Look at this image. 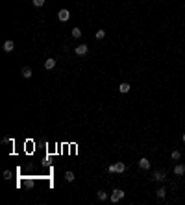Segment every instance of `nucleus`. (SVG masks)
Wrapping results in <instances>:
<instances>
[{"mask_svg": "<svg viewBox=\"0 0 185 205\" xmlns=\"http://www.w3.org/2000/svg\"><path fill=\"white\" fill-rule=\"evenodd\" d=\"M107 170H109L111 174H122V172L126 170V165H124V163H115V165H111Z\"/></svg>", "mask_w": 185, "mask_h": 205, "instance_id": "1", "label": "nucleus"}, {"mask_svg": "<svg viewBox=\"0 0 185 205\" xmlns=\"http://www.w3.org/2000/svg\"><path fill=\"white\" fill-rule=\"evenodd\" d=\"M122 198H124V190H120V189H115L113 192H111V196H109V200H111L113 203H117V201H120Z\"/></svg>", "mask_w": 185, "mask_h": 205, "instance_id": "2", "label": "nucleus"}, {"mask_svg": "<svg viewBox=\"0 0 185 205\" xmlns=\"http://www.w3.org/2000/svg\"><path fill=\"white\" fill-rule=\"evenodd\" d=\"M58 19L61 20V22H67V20L71 19V11H68V9H59V13H58Z\"/></svg>", "mask_w": 185, "mask_h": 205, "instance_id": "3", "label": "nucleus"}, {"mask_svg": "<svg viewBox=\"0 0 185 205\" xmlns=\"http://www.w3.org/2000/svg\"><path fill=\"white\" fill-rule=\"evenodd\" d=\"M87 52H89L87 44H80V46H76V56H85Z\"/></svg>", "mask_w": 185, "mask_h": 205, "instance_id": "4", "label": "nucleus"}, {"mask_svg": "<svg viewBox=\"0 0 185 205\" xmlns=\"http://www.w3.org/2000/svg\"><path fill=\"white\" fill-rule=\"evenodd\" d=\"M20 74H22V78L30 80L32 78V68L30 67H22V68H20Z\"/></svg>", "mask_w": 185, "mask_h": 205, "instance_id": "5", "label": "nucleus"}, {"mask_svg": "<svg viewBox=\"0 0 185 205\" xmlns=\"http://www.w3.org/2000/svg\"><path fill=\"white\" fill-rule=\"evenodd\" d=\"M152 177H154L155 181H165V172H163V170H155Z\"/></svg>", "mask_w": 185, "mask_h": 205, "instance_id": "6", "label": "nucleus"}, {"mask_svg": "<svg viewBox=\"0 0 185 205\" xmlns=\"http://www.w3.org/2000/svg\"><path fill=\"white\" fill-rule=\"evenodd\" d=\"M139 166H141L143 170H148V168H150V161L146 159V157H141V159H139Z\"/></svg>", "mask_w": 185, "mask_h": 205, "instance_id": "7", "label": "nucleus"}, {"mask_svg": "<svg viewBox=\"0 0 185 205\" xmlns=\"http://www.w3.org/2000/svg\"><path fill=\"white\" fill-rule=\"evenodd\" d=\"M2 48H4V52H13V48H15V43H13V41H6Z\"/></svg>", "mask_w": 185, "mask_h": 205, "instance_id": "8", "label": "nucleus"}, {"mask_svg": "<svg viewBox=\"0 0 185 205\" xmlns=\"http://www.w3.org/2000/svg\"><path fill=\"white\" fill-rule=\"evenodd\" d=\"M54 67H56V59H52V57H48V59H46L45 61V68H46V70H52V68Z\"/></svg>", "mask_w": 185, "mask_h": 205, "instance_id": "9", "label": "nucleus"}, {"mask_svg": "<svg viewBox=\"0 0 185 205\" xmlns=\"http://www.w3.org/2000/svg\"><path fill=\"white\" fill-rule=\"evenodd\" d=\"M174 174L176 176H183L185 174V165H176L174 166Z\"/></svg>", "mask_w": 185, "mask_h": 205, "instance_id": "10", "label": "nucleus"}, {"mask_svg": "<svg viewBox=\"0 0 185 205\" xmlns=\"http://www.w3.org/2000/svg\"><path fill=\"white\" fill-rule=\"evenodd\" d=\"M119 91H120L122 94H128V92H130V83H120V85H119Z\"/></svg>", "mask_w": 185, "mask_h": 205, "instance_id": "11", "label": "nucleus"}, {"mask_svg": "<svg viewBox=\"0 0 185 205\" xmlns=\"http://www.w3.org/2000/svg\"><path fill=\"white\" fill-rule=\"evenodd\" d=\"M96 198H98L100 201H106V200H107V192H104V190H98V192H96Z\"/></svg>", "mask_w": 185, "mask_h": 205, "instance_id": "12", "label": "nucleus"}, {"mask_svg": "<svg viewBox=\"0 0 185 205\" xmlns=\"http://www.w3.org/2000/svg\"><path fill=\"white\" fill-rule=\"evenodd\" d=\"M71 35H72L74 39H80V37H81V30H80V28H72Z\"/></svg>", "mask_w": 185, "mask_h": 205, "instance_id": "13", "label": "nucleus"}, {"mask_svg": "<svg viewBox=\"0 0 185 205\" xmlns=\"http://www.w3.org/2000/svg\"><path fill=\"white\" fill-rule=\"evenodd\" d=\"M165 194H167V189H159V190H157V198H159V200H163V198H165Z\"/></svg>", "mask_w": 185, "mask_h": 205, "instance_id": "14", "label": "nucleus"}, {"mask_svg": "<svg viewBox=\"0 0 185 205\" xmlns=\"http://www.w3.org/2000/svg\"><path fill=\"white\" fill-rule=\"evenodd\" d=\"M170 157H172V161H178V159H180V157H181V153L178 152V150H174V152L170 153Z\"/></svg>", "mask_w": 185, "mask_h": 205, "instance_id": "15", "label": "nucleus"}, {"mask_svg": "<svg viewBox=\"0 0 185 205\" xmlns=\"http://www.w3.org/2000/svg\"><path fill=\"white\" fill-rule=\"evenodd\" d=\"M65 179H67L68 183H72V181H74V172H67V174H65Z\"/></svg>", "mask_w": 185, "mask_h": 205, "instance_id": "16", "label": "nucleus"}, {"mask_svg": "<svg viewBox=\"0 0 185 205\" xmlns=\"http://www.w3.org/2000/svg\"><path fill=\"white\" fill-rule=\"evenodd\" d=\"M33 2V6H35V8H41V6H45V0H32Z\"/></svg>", "mask_w": 185, "mask_h": 205, "instance_id": "17", "label": "nucleus"}, {"mask_svg": "<svg viewBox=\"0 0 185 205\" xmlns=\"http://www.w3.org/2000/svg\"><path fill=\"white\" fill-rule=\"evenodd\" d=\"M104 37H106V32H104V30H98V32H96V39L100 41V39H104Z\"/></svg>", "mask_w": 185, "mask_h": 205, "instance_id": "18", "label": "nucleus"}, {"mask_svg": "<svg viewBox=\"0 0 185 205\" xmlns=\"http://www.w3.org/2000/svg\"><path fill=\"white\" fill-rule=\"evenodd\" d=\"M24 187H26V189H32V187H33V179H26V181H24Z\"/></svg>", "mask_w": 185, "mask_h": 205, "instance_id": "19", "label": "nucleus"}, {"mask_svg": "<svg viewBox=\"0 0 185 205\" xmlns=\"http://www.w3.org/2000/svg\"><path fill=\"white\" fill-rule=\"evenodd\" d=\"M4 179H11V172H9V170H6V172H4Z\"/></svg>", "mask_w": 185, "mask_h": 205, "instance_id": "20", "label": "nucleus"}, {"mask_svg": "<svg viewBox=\"0 0 185 205\" xmlns=\"http://www.w3.org/2000/svg\"><path fill=\"white\" fill-rule=\"evenodd\" d=\"M8 142H11V139H9V137H4V139H2V144H8Z\"/></svg>", "mask_w": 185, "mask_h": 205, "instance_id": "21", "label": "nucleus"}, {"mask_svg": "<svg viewBox=\"0 0 185 205\" xmlns=\"http://www.w3.org/2000/svg\"><path fill=\"white\" fill-rule=\"evenodd\" d=\"M183 142H185V133H183Z\"/></svg>", "mask_w": 185, "mask_h": 205, "instance_id": "22", "label": "nucleus"}]
</instances>
